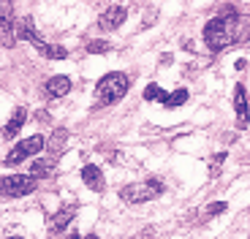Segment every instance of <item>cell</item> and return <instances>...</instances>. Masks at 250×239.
Segmentation results:
<instances>
[{
  "label": "cell",
  "mask_w": 250,
  "mask_h": 239,
  "mask_svg": "<svg viewBox=\"0 0 250 239\" xmlns=\"http://www.w3.org/2000/svg\"><path fill=\"white\" fill-rule=\"evenodd\" d=\"M237 25H239V17L237 14H223V17H215L204 25V41L209 46V52H223L226 46L237 44Z\"/></svg>",
  "instance_id": "obj_1"
},
{
  "label": "cell",
  "mask_w": 250,
  "mask_h": 239,
  "mask_svg": "<svg viewBox=\"0 0 250 239\" xmlns=\"http://www.w3.org/2000/svg\"><path fill=\"white\" fill-rule=\"evenodd\" d=\"M128 87H131V79H128L123 71H112V74H106L98 82L95 95H98V101H104V103H117L120 98L128 93Z\"/></svg>",
  "instance_id": "obj_2"
},
{
  "label": "cell",
  "mask_w": 250,
  "mask_h": 239,
  "mask_svg": "<svg viewBox=\"0 0 250 239\" xmlns=\"http://www.w3.org/2000/svg\"><path fill=\"white\" fill-rule=\"evenodd\" d=\"M36 188H38V179H33L30 174H8L0 179V196H11V199L30 196Z\"/></svg>",
  "instance_id": "obj_3"
},
{
  "label": "cell",
  "mask_w": 250,
  "mask_h": 239,
  "mask_svg": "<svg viewBox=\"0 0 250 239\" xmlns=\"http://www.w3.org/2000/svg\"><path fill=\"white\" fill-rule=\"evenodd\" d=\"M158 193H163L161 179H147L144 185H125L120 190V199L131 201V204H144V201H150V199H155Z\"/></svg>",
  "instance_id": "obj_4"
},
{
  "label": "cell",
  "mask_w": 250,
  "mask_h": 239,
  "mask_svg": "<svg viewBox=\"0 0 250 239\" xmlns=\"http://www.w3.org/2000/svg\"><path fill=\"white\" fill-rule=\"evenodd\" d=\"M46 147V141H44V136H30V139H22L19 144H14V150L6 155V163L8 166H17V163H22V160H27L30 155H36V152H41Z\"/></svg>",
  "instance_id": "obj_5"
},
{
  "label": "cell",
  "mask_w": 250,
  "mask_h": 239,
  "mask_svg": "<svg viewBox=\"0 0 250 239\" xmlns=\"http://www.w3.org/2000/svg\"><path fill=\"white\" fill-rule=\"evenodd\" d=\"M234 112H237V128L245 131L250 125V103H248V93H245L242 84H237V90H234Z\"/></svg>",
  "instance_id": "obj_6"
},
{
  "label": "cell",
  "mask_w": 250,
  "mask_h": 239,
  "mask_svg": "<svg viewBox=\"0 0 250 239\" xmlns=\"http://www.w3.org/2000/svg\"><path fill=\"white\" fill-rule=\"evenodd\" d=\"M125 19H128V8L125 6H109L106 11L98 17V27L101 30H117Z\"/></svg>",
  "instance_id": "obj_7"
},
{
  "label": "cell",
  "mask_w": 250,
  "mask_h": 239,
  "mask_svg": "<svg viewBox=\"0 0 250 239\" xmlns=\"http://www.w3.org/2000/svg\"><path fill=\"white\" fill-rule=\"evenodd\" d=\"M74 215H76V209H74V207H62V209H57V212L49 218V231H52V234H62L65 228L71 226Z\"/></svg>",
  "instance_id": "obj_8"
},
{
  "label": "cell",
  "mask_w": 250,
  "mask_h": 239,
  "mask_svg": "<svg viewBox=\"0 0 250 239\" xmlns=\"http://www.w3.org/2000/svg\"><path fill=\"white\" fill-rule=\"evenodd\" d=\"M82 179H84V185H87L90 190H95V193L104 190V171H101L98 166L87 163L84 169H82Z\"/></svg>",
  "instance_id": "obj_9"
},
{
  "label": "cell",
  "mask_w": 250,
  "mask_h": 239,
  "mask_svg": "<svg viewBox=\"0 0 250 239\" xmlns=\"http://www.w3.org/2000/svg\"><path fill=\"white\" fill-rule=\"evenodd\" d=\"M0 44L3 46L17 44V30H14V17L11 14H0Z\"/></svg>",
  "instance_id": "obj_10"
},
{
  "label": "cell",
  "mask_w": 250,
  "mask_h": 239,
  "mask_svg": "<svg viewBox=\"0 0 250 239\" xmlns=\"http://www.w3.org/2000/svg\"><path fill=\"white\" fill-rule=\"evenodd\" d=\"M25 120H27V112H25V109H14V114L8 117L6 128H3V136H6V139H14L19 131H22Z\"/></svg>",
  "instance_id": "obj_11"
},
{
  "label": "cell",
  "mask_w": 250,
  "mask_h": 239,
  "mask_svg": "<svg viewBox=\"0 0 250 239\" xmlns=\"http://www.w3.org/2000/svg\"><path fill=\"white\" fill-rule=\"evenodd\" d=\"M71 90V79L68 76H52L49 82H46V95H52V98H62V95H68Z\"/></svg>",
  "instance_id": "obj_12"
},
{
  "label": "cell",
  "mask_w": 250,
  "mask_h": 239,
  "mask_svg": "<svg viewBox=\"0 0 250 239\" xmlns=\"http://www.w3.org/2000/svg\"><path fill=\"white\" fill-rule=\"evenodd\" d=\"M65 141H68V131H62V128H57L55 133H52V139L46 141V150H49L52 158H57L62 150H65Z\"/></svg>",
  "instance_id": "obj_13"
},
{
  "label": "cell",
  "mask_w": 250,
  "mask_h": 239,
  "mask_svg": "<svg viewBox=\"0 0 250 239\" xmlns=\"http://www.w3.org/2000/svg\"><path fill=\"white\" fill-rule=\"evenodd\" d=\"M36 49L41 52L44 57H49V60H65V57H68V52L62 49V46H57V44H46V41H41V44H38Z\"/></svg>",
  "instance_id": "obj_14"
},
{
  "label": "cell",
  "mask_w": 250,
  "mask_h": 239,
  "mask_svg": "<svg viewBox=\"0 0 250 239\" xmlns=\"http://www.w3.org/2000/svg\"><path fill=\"white\" fill-rule=\"evenodd\" d=\"M52 174V160H36L30 166V177L33 179H41V177H49Z\"/></svg>",
  "instance_id": "obj_15"
},
{
  "label": "cell",
  "mask_w": 250,
  "mask_h": 239,
  "mask_svg": "<svg viewBox=\"0 0 250 239\" xmlns=\"http://www.w3.org/2000/svg\"><path fill=\"white\" fill-rule=\"evenodd\" d=\"M188 101V90H177V93H166V106L174 109V106H182V103Z\"/></svg>",
  "instance_id": "obj_16"
},
{
  "label": "cell",
  "mask_w": 250,
  "mask_h": 239,
  "mask_svg": "<svg viewBox=\"0 0 250 239\" xmlns=\"http://www.w3.org/2000/svg\"><path fill=\"white\" fill-rule=\"evenodd\" d=\"M144 101H166V93L158 84H147L144 87Z\"/></svg>",
  "instance_id": "obj_17"
},
{
  "label": "cell",
  "mask_w": 250,
  "mask_h": 239,
  "mask_svg": "<svg viewBox=\"0 0 250 239\" xmlns=\"http://www.w3.org/2000/svg\"><path fill=\"white\" fill-rule=\"evenodd\" d=\"M220 212H226V201L209 204V207L204 209V215H201V220H209V218H215V215H220Z\"/></svg>",
  "instance_id": "obj_18"
},
{
  "label": "cell",
  "mask_w": 250,
  "mask_h": 239,
  "mask_svg": "<svg viewBox=\"0 0 250 239\" xmlns=\"http://www.w3.org/2000/svg\"><path fill=\"white\" fill-rule=\"evenodd\" d=\"M87 52L90 55H104V52H109V41H90Z\"/></svg>",
  "instance_id": "obj_19"
},
{
  "label": "cell",
  "mask_w": 250,
  "mask_h": 239,
  "mask_svg": "<svg viewBox=\"0 0 250 239\" xmlns=\"http://www.w3.org/2000/svg\"><path fill=\"white\" fill-rule=\"evenodd\" d=\"M8 239H22V237H8Z\"/></svg>",
  "instance_id": "obj_20"
},
{
  "label": "cell",
  "mask_w": 250,
  "mask_h": 239,
  "mask_svg": "<svg viewBox=\"0 0 250 239\" xmlns=\"http://www.w3.org/2000/svg\"><path fill=\"white\" fill-rule=\"evenodd\" d=\"M82 239H95V237H82Z\"/></svg>",
  "instance_id": "obj_21"
}]
</instances>
